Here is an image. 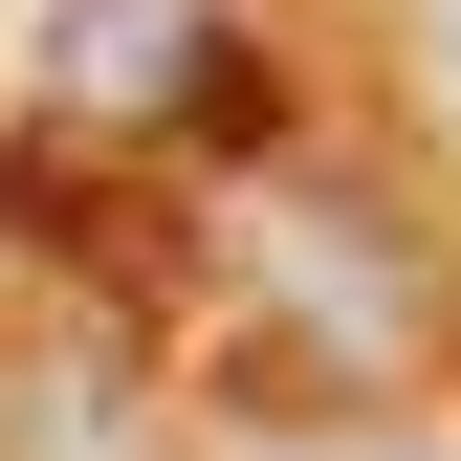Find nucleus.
<instances>
[{
    "mask_svg": "<svg viewBox=\"0 0 461 461\" xmlns=\"http://www.w3.org/2000/svg\"><path fill=\"white\" fill-rule=\"evenodd\" d=\"M439 88H461V0H439Z\"/></svg>",
    "mask_w": 461,
    "mask_h": 461,
    "instance_id": "1",
    "label": "nucleus"
},
{
    "mask_svg": "<svg viewBox=\"0 0 461 461\" xmlns=\"http://www.w3.org/2000/svg\"><path fill=\"white\" fill-rule=\"evenodd\" d=\"M330 461H418V439H330Z\"/></svg>",
    "mask_w": 461,
    "mask_h": 461,
    "instance_id": "2",
    "label": "nucleus"
}]
</instances>
